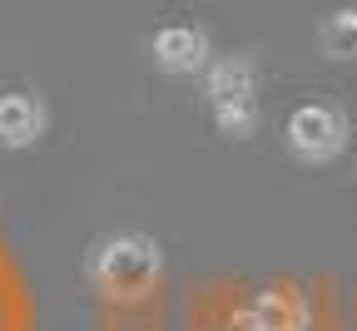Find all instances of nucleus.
<instances>
[{"instance_id": "obj_1", "label": "nucleus", "mask_w": 357, "mask_h": 331, "mask_svg": "<svg viewBox=\"0 0 357 331\" xmlns=\"http://www.w3.org/2000/svg\"><path fill=\"white\" fill-rule=\"evenodd\" d=\"M159 272H164V252L149 232H109L89 248V282L114 302L149 297Z\"/></svg>"}, {"instance_id": "obj_2", "label": "nucleus", "mask_w": 357, "mask_h": 331, "mask_svg": "<svg viewBox=\"0 0 357 331\" xmlns=\"http://www.w3.org/2000/svg\"><path fill=\"white\" fill-rule=\"evenodd\" d=\"M347 114L328 99H307L288 114L283 124V138H288V154L298 163H333L342 149H347Z\"/></svg>"}, {"instance_id": "obj_3", "label": "nucleus", "mask_w": 357, "mask_h": 331, "mask_svg": "<svg viewBox=\"0 0 357 331\" xmlns=\"http://www.w3.org/2000/svg\"><path fill=\"white\" fill-rule=\"evenodd\" d=\"M234 326L238 331H312V312L298 287H258L253 297L238 302Z\"/></svg>"}, {"instance_id": "obj_4", "label": "nucleus", "mask_w": 357, "mask_h": 331, "mask_svg": "<svg viewBox=\"0 0 357 331\" xmlns=\"http://www.w3.org/2000/svg\"><path fill=\"white\" fill-rule=\"evenodd\" d=\"M149 55H154V70H164V74H199V70L213 65L208 35L199 25H164V30H154Z\"/></svg>"}, {"instance_id": "obj_5", "label": "nucleus", "mask_w": 357, "mask_h": 331, "mask_svg": "<svg viewBox=\"0 0 357 331\" xmlns=\"http://www.w3.org/2000/svg\"><path fill=\"white\" fill-rule=\"evenodd\" d=\"M204 94H208V109L218 104H243L258 99V65L248 55H223L204 70Z\"/></svg>"}, {"instance_id": "obj_6", "label": "nucleus", "mask_w": 357, "mask_h": 331, "mask_svg": "<svg viewBox=\"0 0 357 331\" xmlns=\"http://www.w3.org/2000/svg\"><path fill=\"white\" fill-rule=\"evenodd\" d=\"M45 124H50V114H45L40 94H0V149L40 144Z\"/></svg>"}, {"instance_id": "obj_7", "label": "nucleus", "mask_w": 357, "mask_h": 331, "mask_svg": "<svg viewBox=\"0 0 357 331\" xmlns=\"http://www.w3.org/2000/svg\"><path fill=\"white\" fill-rule=\"evenodd\" d=\"M318 50H323V60H337V65L357 60V6H337V10L323 15Z\"/></svg>"}, {"instance_id": "obj_8", "label": "nucleus", "mask_w": 357, "mask_h": 331, "mask_svg": "<svg viewBox=\"0 0 357 331\" xmlns=\"http://www.w3.org/2000/svg\"><path fill=\"white\" fill-rule=\"evenodd\" d=\"M213 124L223 138H253L263 114H258V99H243V104H218L213 109Z\"/></svg>"}]
</instances>
